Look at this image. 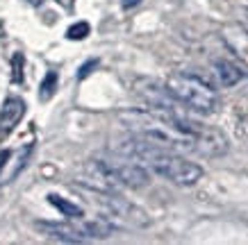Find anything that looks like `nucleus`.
Here are the masks:
<instances>
[{"label":"nucleus","instance_id":"nucleus-1","mask_svg":"<svg viewBox=\"0 0 248 245\" xmlns=\"http://www.w3.org/2000/svg\"><path fill=\"white\" fill-rule=\"evenodd\" d=\"M119 120L130 134L175 152H194L201 157H221L228 152L226 136L191 118L185 109H132L119 114Z\"/></svg>","mask_w":248,"mask_h":245},{"label":"nucleus","instance_id":"nucleus-2","mask_svg":"<svg viewBox=\"0 0 248 245\" xmlns=\"http://www.w3.org/2000/svg\"><path fill=\"white\" fill-rule=\"evenodd\" d=\"M112 150L116 155H125L130 159H137L148 171H153L155 175L164 177L166 182H171L175 186H194L198 179H203V168L196 161L185 159L175 150L162 148V145H155L151 141H143L135 134H130L125 139H119L112 145Z\"/></svg>","mask_w":248,"mask_h":245},{"label":"nucleus","instance_id":"nucleus-3","mask_svg":"<svg viewBox=\"0 0 248 245\" xmlns=\"http://www.w3.org/2000/svg\"><path fill=\"white\" fill-rule=\"evenodd\" d=\"M169 91L173 96L178 98L189 112L194 114H214L218 109V93L217 89L212 86L210 82H205L203 77L198 75H191V73H173L169 80L164 82Z\"/></svg>","mask_w":248,"mask_h":245},{"label":"nucleus","instance_id":"nucleus-4","mask_svg":"<svg viewBox=\"0 0 248 245\" xmlns=\"http://www.w3.org/2000/svg\"><path fill=\"white\" fill-rule=\"evenodd\" d=\"M84 193L89 195V200L96 204L107 220L119 225H130V227H146L148 225V216L141 209L128 202L125 198L116 195V191H98V188H84Z\"/></svg>","mask_w":248,"mask_h":245},{"label":"nucleus","instance_id":"nucleus-5","mask_svg":"<svg viewBox=\"0 0 248 245\" xmlns=\"http://www.w3.org/2000/svg\"><path fill=\"white\" fill-rule=\"evenodd\" d=\"M107 163V168L112 171V175L116 177L121 186H128V188H141L151 182V173L148 168L139 163L137 159L121 155V157H100Z\"/></svg>","mask_w":248,"mask_h":245},{"label":"nucleus","instance_id":"nucleus-6","mask_svg":"<svg viewBox=\"0 0 248 245\" xmlns=\"http://www.w3.org/2000/svg\"><path fill=\"white\" fill-rule=\"evenodd\" d=\"M135 91L148 102V107H157V109H185V112H189L187 107L169 91L166 84H159L155 80L139 77V80H135Z\"/></svg>","mask_w":248,"mask_h":245},{"label":"nucleus","instance_id":"nucleus-7","mask_svg":"<svg viewBox=\"0 0 248 245\" xmlns=\"http://www.w3.org/2000/svg\"><path fill=\"white\" fill-rule=\"evenodd\" d=\"M221 39L234 57L248 66V25L244 23H228L221 30Z\"/></svg>","mask_w":248,"mask_h":245},{"label":"nucleus","instance_id":"nucleus-8","mask_svg":"<svg viewBox=\"0 0 248 245\" xmlns=\"http://www.w3.org/2000/svg\"><path fill=\"white\" fill-rule=\"evenodd\" d=\"M23 114H25V102L21 98L9 96L2 102V107H0V139H5V136L12 134V130L21 123Z\"/></svg>","mask_w":248,"mask_h":245},{"label":"nucleus","instance_id":"nucleus-9","mask_svg":"<svg viewBox=\"0 0 248 245\" xmlns=\"http://www.w3.org/2000/svg\"><path fill=\"white\" fill-rule=\"evenodd\" d=\"M37 227L44 231L46 236L57 238L62 243H87L89 238L82 234V230L78 225H66V223H37Z\"/></svg>","mask_w":248,"mask_h":245},{"label":"nucleus","instance_id":"nucleus-10","mask_svg":"<svg viewBox=\"0 0 248 245\" xmlns=\"http://www.w3.org/2000/svg\"><path fill=\"white\" fill-rule=\"evenodd\" d=\"M212 68H214L212 73H214L217 82L221 86H226V89H232V86H237L244 80V73L239 71V66H234L232 61H228V59H217Z\"/></svg>","mask_w":248,"mask_h":245},{"label":"nucleus","instance_id":"nucleus-11","mask_svg":"<svg viewBox=\"0 0 248 245\" xmlns=\"http://www.w3.org/2000/svg\"><path fill=\"white\" fill-rule=\"evenodd\" d=\"M48 202H50L55 209H60L62 216H66L68 220H80V218H84V209L80 207V204H76V202H68L66 198H62V195L50 193L48 195Z\"/></svg>","mask_w":248,"mask_h":245},{"label":"nucleus","instance_id":"nucleus-12","mask_svg":"<svg viewBox=\"0 0 248 245\" xmlns=\"http://www.w3.org/2000/svg\"><path fill=\"white\" fill-rule=\"evenodd\" d=\"M57 82H60V75L55 73V71H48V73H46L44 82H41V86H39V100H41V102H48V100L55 96Z\"/></svg>","mask_w":248,"mask_h":245},{"label":"nucleus","instance_id":"nucleus-13","mask_svg":"<svg viewBox=\"0 0 248 245\" xmlns=\"http://www.w3.org/2000/svg\"><path fill=\"white\" fill-rule=\"evenodd\" d=\"M91 32L89 28V23H76V25H71L66 30V37L71 39V41H80V39H87V34Z\"/></svg>","mask_w":248,"mask_h":245},{"label":"nucleus","instance_id":"nucleus-14","mask_svg":"<svg viewBox=\"0 0 248 245\" xmlns=\"http://www.w3.org/2000/svg\"><path fill=\"white\" fill-rule=\"evenodd\" d=\"M12 80L18 84L23 82V55L21 52H16L14 57H12Z\"/></svg>","mask_w":248,"mask_h":245},{"label":"nucleus","instance_id":"nucleus-15","mask_svg":"<svg viewBox=\"0 0 248 245\" xmlns=\"http://www.w3.org/2000/svg\"><path fill=\"white\" fill-rule=\"evenodd\" d=\"M98 66V59H89L87 61V64H84L82 68H80V73H78V77H80V80H84V77H87V75L91 73V71H93V68Z\"/></svg>","mask_w":248,"mask_h":245},{"label":"nucleus","instance_id":"nucleus-16","mask_svg":"<svg viewBox=\"0 0 248 245\" xmlns=\"http://www.w3.org/2000/svg\"><path fill=\"white\" fill-rule=\"evenodd\" d=\"M139 2H141V0H123L121 5H123V9H132V7H137Z\"/></svg>","mask_w":248,"mask_h":245},{"label":"nucleus","instance_id":"nucleus-17","mask_svg":"<svg viewBox=\"0 0 248 245\" xmlns=\"http://www.w3.org/2000/svg\"><path fill=\"white\" fill-rule=\"evenodd\" d=\"M9 155H12V152H9V150H2V152H0V166H5V163H7Z\"/></svg>","mask_w":248,"mask_h":245},{"label":"nucleus","instance_id":"nucleus-18","mask_svg":"<svg viewBox=\"0 0 248 245\" xmlns=\"http://www.w3.org/2000/svg\"><path fill=\"white\" fill-rule=\"evenodd\" d=\"M32 2H34V5H41V0H32Z\"/></svg>","mask_w":248,"mask_h":245},{"label":"nucleus","instance_id":"nucleus-19","mask_svg":"<svg viewBox=\"0 0 248 245\" xmlns=\"http://www.w3.org/2000/svg\"><path fill=\"white\" fill-rule=\"evenodd\" d=\"M246 14H248V9H246Z\"/></svg>","mask_w":248,"mask_h":245}]
</instances>
